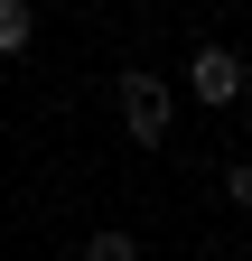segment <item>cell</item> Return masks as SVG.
Returning a JSON list of instances; mask_svg holds the SVG:
<instances>
[{
  "mask_svg": "<svg viewBox=\"0 0 252 261\" xmlns=\"http://www.w3.org/2000/svg\"><path fill=\"white\" fill-rule=\"evenodd\" d=\"M112 112H121V130H131V140H168L178 93H168L159 75H121V84H112Z\"/></svg>",
  "mask_w": 252,
  "mask_h": 261,
  "instance_id": "6da1fadb",
  "label": "cell"
},
{
  "mask_svg": "<svg viewBox=\"0 0 252 261\" xmlns=\"http://www.w3.org/2000/svg\"><path fill=\"white\" fill-rule=\"evenodd\" d=\"M224 196H234V205L252 215V159H243V168H224Z\"/></svg>",
  "mask_w": 252,
  "mask_h": 261,
  "instance_id": "5b68a950",
  "label": "cell"
},
{
  "mask_svg": "<svg viewBox=\"0 0 252 261\" xmlns=\"http://www.w3.org/2000/svg\"><path fill=\"white\" fill-rule=\"evenodd\" d=\"M84 261H140V243H131V233H93Z\"/></svg>",
  "mask_w": 252,
  "mask_h": 261,
  "instance_id": "277c9868",
  "label": "cell"
},
{
  "mask_svg": "<svg viewBox=\"0 0 252 261\" xmlns=\"http://www.w3.org/2000/svg\"><path fill=\"white\" fill-rule=\"evenodd\" d=\"M28 28H38V10H28V0H0V56H19Z\"/></svg>",
  "mask_w": 252,
  "mask_h": 261,
  "instance_id": "3957f363",
  "label": "cell"
},
{
  "mask_svg": "<svg viewBox=\"0 0 252 261\" xmlns=\"http://www.w3.org/2000/svg\"><path fill=\"white\" fill-rule=\"evenodd\" d=\"M187 93H196V103H234V93H243V56H234V47H196Z\"/></svg>",
  "mask_w": 252,
  "mask_h": 261,
  "instance_id": "7a4b0ae2",
  "label": "cell"
}]
</instances>
